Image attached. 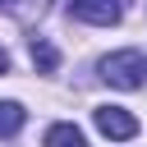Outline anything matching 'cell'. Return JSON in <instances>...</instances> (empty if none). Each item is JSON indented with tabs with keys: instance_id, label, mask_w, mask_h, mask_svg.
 <instances>
[{
	"instance_id": "obj_8",
	"label": "cell",
	"mask_w": 147,
	"mask_h": 147,
	"mask_svg": "<svg viewBox=\"0 0 147 147\" xmlns=\"http://www.w3.org/2000/svg\"><path fill=\"white\" fill-rule=\"evenodd\" d=\"M5 69H9V55H5V51H0V74H5Z\"/></svg>"
},
{
	"instance_id": "obj_1",
	"label": "cell",
	"mask_w": 147,
	"mask_h": 147,
	"mask_svg": "<svg viewBox=\"0 0 147 147\" xmlns=\"http://www.w3.org/2000/svg\"><path fill=\"white\" fill-rule=\"evenodd\" d=\"M101 78H106L110 87H119V92H133V87H142V83H147V51L129 46V51H115V55H106V60H101Z\"/></svg>"
},
{
	"instance_id": "obj_3",
	"label": "cell",
	"mask_w": 147,
	"mask_h": 147,
	"mask_svg": "<svg viewBox=\"0 0 147 147\" xmlns=\"http://www.w3.org/2000/svg\"><path fill=\"white\" fill-rule=\"evenodd\" d=\"M69 14L83 18V23H96V28H110L124 18V0H69Z\"/></svg>"
},
{
	"instance_id": "obj_4",
	"label": "cell",
	"mask_w": 147,
	"mask_h": 147,
	"mask_svg": "<svg viewBox=\"0 0 147 147\" xmlns=\"http://www.w3.org/2000/svg\"><path fill=\"white\" fill-rule=\"evenodd\" d=\"M41 142H46V147H87L83 129H74V124H51Z\"/></svg>"
},
{
	"instance_id": "obj_2",
	"label": "cell",
	"mask_w": 147,
	"mask_h": 147,
	"mask_svg": "<svg viewBox=\"0 0 147 147\" xmlns=\"http://www.w3.org/2000/svg\"><path fill=\"white\" fill-rule=\"evenodd\" d=\"M92 124H96L110 142H129V138H138V119H133L124 106H96V110H92Z\"/></svg>"
},
{
	"instance_id": "obj_5",
	"label": "cell",
	"mask_w": 147,
	"mask_h": 147,
	"mask_svg": "<svg viewBox=\"0 0 147 147\" xmlns=\"http://www.w3.org/2000/svg\"><path fill=\"white\" fill-rule=\"evenodd\" d=\"M23 119H28V110L18 101H0V138H14L23 129Z\"/></svg>"
},
{
	"instance_id": "obj_7",
	"label": "cell",
	"mask_w": 147,
	"mask_h": 147,
	"mask_svg": "<svg viewBox=\"0 0 147 147\" xmlns=\"http://www.w3.org/2000/svg\"><path fill=\"white\" fill-rule=\"evenodd\" d=\"M0 9H18V0H0Z\"/></svg>"
},
{
	"instance_id": "obj_6",
	"label": "cell",
	"mask_w": 147,
	"mask_h": 147,
	"mask_svg": "<svg viewBox=\"0 0 147 147\" xmlns=\"http://www.w3.org/2000/svg\"><path fill=\"white\" fill-rule=\"evenodd\" d=\"M32 64H37L41 74H55V64H60V51H55L46 37H32Z\"/></svg>"
}]
</instances>
